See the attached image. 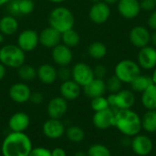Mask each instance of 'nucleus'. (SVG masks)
<instances>
[{
    "mask_svg": "<svg viewBox=\"0 0 156 156\" xmlns=\"http://www.w3.org/2000/svg\"><path fill=\"white\" fill-rule=\"evenodd\" d=\"M88 156H112L111 150L104 144H94L90 145L87 151Z\"/></svg>",
    "mask_w": 156,
    "mask_h": 156,
    "instance_id": "2f4dec72",
    "label": "nucleus"
},
{
    "mask_svg": "<svg viewBox=\"0 0 156 156\" xmlns=\"http://www.w3.org/2000/svg\"><path fill=\"white\" fill-rule=\"evenodd\" d=\"M136 98L134 92L130 90H121L119 92L115 93L114 101V111L118 110H129L135 104Z\"/></svg>",
    "mask_w": 156,
    "mask_h": 156,
    "instance_id": "6ab92c4d",
    "label": "nucleus"
},
{
    "mask_svg": "<svg viewBox=\"0 0 156 156\" xmlns=\"http://www.w3.org/2000/svg\"><path fill=\"white\" fill-rule=\"evenodd\" d=\"M151 43L154 48H156V31H154L151 34Z\"/></svg>",
    "mask_w": 156,
    "mask_h": 156,
    "instance_id": "c03bdc74",
    "label": "nucleus"
},
{
    "mask_svg": "<svg viewBox=\"0 0 156 156\" xmlns=\"http://www.w3.org/2000/svg\"><path fill=\"white\" fill-rule=\"evenodd\" d=\"M32 149V141L28 135L10 132L3 140L1 153L3 156H28Z\"/></svg>",
    "mask_w": 156,
    "mask_h": 156,
    "instance_id": "f257e3e1",
    "label": "nucleus"
},
{
    "mask_svg": "<svg viewBox=\"0 0 156 156\" xmlns=\"http://www.w3.org/2000/svg\"><path fill=\"white\" fill-rule=\"evenodd\" d=\"M17 75L25 82L32 81L37 78V69L32 65L25 63L17 69Z\"/></svg>",
    "mask_w": 156,
    "mask_h": 156,
    "instance_id": "7c9ffc66",
    "label": "nucleus"
},
{
    "mask_svg": "<svg viewBox=\"0 0 156 156\" xmlns=\"http://www.w3.org/2000/svg\"><path fill=\"white\" fill-rule=\"evenodd\" d=\"M103 2H105L106 4H108L109 5H114V4H117L119 0H102Z\"/></svg>",
    "mask_w": 156,
    "mask_h": 156,
    "instance_id": "de8ad7c7",
    "label": "nucleus"
},
{
    "mask_svg": "<svg viewBox=\"0 0 156 156\" xmlns=\"http://www.w3.org/2000/svg\"><path fill=\"white\" fill-rule=\"evenodd\" d=\"M50 152H51V156H67L66 151L61 147H56Z\"/></svg>",
    "mask_w": 156,
    "mask_h": 156,
    "instance_id": "79ce46f5",
    "label": "nucleus"
},
{
    "mask_svg": "<svg viewBox=\"0 0 156 156\" xmlns=\"http://www.w3.org/2000/svg\"><path fill=\"white\" fill-rule=\"evenodd\" d=\"M94 78L93 69L85 62H78L71 69V80L81 88L89 84Z\"/></svg>",
    "mask_w": 156,
    "mask_h": 156,
    "instance_id": "423d86ee",
    "label": "nucleus"
},
{
    "mask_svg": "<svg viewBox=\"0 0 156 156\" xmlns=\"http://www.w3.org/2000/svg\"><path fill=\"white\" fill-rule=\"evenodd\" d=\"M74 156H88L87 155V152H83V151H78L75 153Z\"/></svg>",
    "mask_w": 156,
    "mask_h": 156,
    "instance_id": "49530a36",
    "label": "nucleus"
},
{
    "mask_svg": "<svg viewBox=\"0 0 156 156\" xmlns=\"http://www.w3.org/2000/svg\"><path fill=\"white\" fill-rule=\"evenodd\" d=\"M90 1H91V2H92L93 4H94V3H98V2H101V1H102V0H90Z\"/></svg>",
    "mask_w": 156,
    "mask_h": 156,
    "instance_id": "603ef678",
    "label": "nucleus"
},
{
    "mask_svg": "<svg viewBox=\"0 0 156 156\" xmlns=\"http://www.w3.org/2000/svg\"><path fill=\"white\" fill-rule=\"evenodd\" d=\"M11 0H0V6H3V5H7Z\"/></svg>",
    "mask_w": 156,
    "mask_h": 156,
    "instance_id": "8fccbe9b",
    "label": "nucleus"
},
{
    "mask_svg": "<svg viewBox=\"0 0 156 156\" xmlns=\"http://www.w3.org/2000/svg\"><path fill=\"white\" fill-rule=\"evenodd\" d=\"M93 73H94V77L97 79H101L103 80L104 77L107 74V69L104 65L102 64H98L95 66V68L93 69Z\"/></svg>",
    "mask_w": 156,
    "mask_h": 156,
    "instance_id": "58836bf2",
    "label": "nucleus"
},
{
    "mask_svg": "<svg viewBox=\"0 0 156 156\" xmlns=\"http://www.w3.org/2000/svg\"><path fill=\"white\" fill-rule=\"evenodd\" d=\"M155 3H156V0H155Z\"/></svg>",
    "mask_w": 156,
    "mask_h": 156,
    "instance_id": "5fc2aeb1",
    "label": "nucleus"
},
{
    "mask_svg": "<svg viewBox=\"0 0 156 156\" xmlns=\"http://www.w3.org/2000/svg\"><path fill=\"white\" fill-rule=\"evenodd\" d=\"M30 125V118L24 112L14 113L8 121V127L13 133H25Z\"/></svg>",
    "mask_w": 156,
    "mask_h": 156,
    "instance_id": "aec40b11",
    "label": "nucleus"
},
{
    "mask_svg": "<svg viewBox=\"0 0 156 156\" xmlns=\"http://www.w3.org/2000/svg\"><path fill=\"white\" fill-rule=\"evenodd\" d=\"M68 111V101L61 96L52 98L47 105V113L51 119L60 120Z\"/></svg>",
    "mask_w": 156,
    "mask_h": 156,
    "instance_id": "f3484780",
    "label": "nucleus"
},
{
    "mask_svg": "<svg viewBox=\"0 0 156 156\" xmlns=\"http://www.w3.org/2000/svg\"><path fill=\"white\" fill-rule=\"evenodd\" d=\"M117 10L123 18L133 19L140 15L142 9L139 0H119Z\"/></svg>",
    "mask_w": 156,
    "mask_h": 156,
    "instance_id": "dca6fc26",
    "label": "nucleus"
},
{
    "mask_svg": "<svg viewBox=\"0 0 156 156\" xmlns=\"http://www.w3.org/2000/svg\"><path fill=\"white\" fill-rule=\"evenodd\" d=\"M153 84L152 78L147 75L140 74L138 75L131 83V88L133 92L137 93H143L146 89H148Z\"/></svg>",
    "mask_w": 156,
    "mask_h": 156,
    "instance_id": "bb28decb",
    "label": "nucleus"
},
{
    "mask_svg": "<svg viewBox=\"0 0 156 156\" xmlns=\"http://www.w3.org/2000/svg\"><path fill=\"white\" fill-rule=\"evenodd\" d=\"M58 79L61 81L69 80L71 79V69L68 67H59L58 69Z\"/></svg>",
    "mask_w": 156,
    "mask_h": 156,
    "instance_id": "c9c22d12",
    "label": "nucleus"
},
{
    "mask_svg": "<svg viewBox=\"0 0 156 156\" xmlns=\"http://www.w3.org/2000/svg\"><path fill=\"white\" fill-rule=\"evenodd\" d=\"M60 96L66 101H75L81 93V87L73 80L62 81L59 87Z\"/></svg>",
    "mask_w": 156,
    "mask_h": 156,
    "instance_id": "4be33fe9",
    "label": "nucleus"
},
{
    "mask_svg": "<svg viewBox=\"0 0 156 156\" xmlns=\"http://www.w3.org/2000/svg\"><path fill=\"white\" fill-rule=\"evenodd\" d=\"M90 107H91V109L93 110L94 112H101V111H103V110H106V109L110 108L108 101H107V97L99 96V97L91 99Z\"/></svg>",
    "mask_w": 156,
    "mask_h": 156,
    "instance_id": "473e14b6",
    "label": "nucleus"
},
{
    "mask_svg": "<svg viewBox=\"0 0 156 156\" xmlns=\"http://www.w3.org/2000/svg\"><path fill=\"white\" fill-rule=\"evenodd\" d=\"M51 58L53 62L58 67H68L72 62L73 53L70 48L59 43L51 48Z\"/></svg>",
    "mask_w": 156,
    "mask_h": 156,
    "instance_id": "9b49d317",
    "label": "nucleus"
},
{
    "mask_svg": "<svg viewBox=\"0 0 156 156\" xmlns=\"http://www.w3.org/2000/svg\"><path fill=\"white\" fill-rule=\"evenodd\" d=\"M65 134L68 140L74 144L81 143L85 138V132L84 130L78 126V125H70L66 129Z\"/></svg>",
    "mask_w": 156,
    "mask_h": 156,
    "instance_id": "c85d7f7f",
    "label": "nucleus"
},
{
    "mask_svg": "<svg viewBox=\"0 0 156 156\" xmlns=\"http://www.w3.org/2000/svg\"><path fill=\"white\" fill-rule=\"evenodd\" d=\"M115 76L122 83H131L138 75L141 74L139 64L132 59H122L115 66Z\"/></svg>",
    "mask_w": 156,
    "mask_h": 156,
    "instance_id": "39448f33",
    "label": "nucleus"
},
{
    "mask_svg": "<svg viewBox=\"0 0 156 156\" xmlns=\"http://www.w3.org/2000/svg\"><path fill=\"white\" fill-rule=\"evenodd\" d=\"M138 64L141 69L145 70L154 69L156 67V48L154 46H146L140 48L137 56Z\"/></svg>",
    "mask_w": 156,
    "mask_h": 156,
    "instance_id": "2eb2a0df",
    "label": "nucleus"
},
{
    "mask_svg": "<svg viewBox=\"0 0 156 156\" xmlns=\"http://www.w3.org/2000/svg\"><path fill=\"white\" fill-rule=\"evenodd\" d=\"M28 156H51V152L45 147H33Z\"/></svg>",
    "mask_w": 156,
    "mask_h": 156,
    "instance_id": "4c0bfd02",
    "label": "nucleus"
},
{
    "mask_svg": "<svg viewBox=\"0 0 156 156\" xmlns=\"http://www.w3.org/2000/svg\"><path fill=\"white\" fill-rule=\"evenodd\" d=\"M0 18H1V17H0Z\"/></svg>",
    "mask_w": 156,
    "mask_h": 156,
    "instance_id": "6e6d98bb",
    "label": "nucleus"
},
{
    "mask_svg": "<svg viewBox=\"0 0 156 156\" xmlns=\"http://www.w3.org/2000/svg\"><path fill=\"white\" fill-rule=\"evenodd\" d=\"M111 16V8L103 1L94 3L89 11V18L96 25H102L108 21Z\"/></svg>",
    "mask_w": 156,
    "mask_h": 156,
    "instance_id": "9d476101",
    "label": "nucleus"
},
{
    "mask_svg": "<svg viewBox=\"0 0 156 156\" xmlns=\"http://www.w3.org/2000/svg\"><path fill=\"white\" fill-rule=\"evenodd\" d=\"M129 40L133 47L137 48H142L150 44L151 33L146 27L138 25L133 27L130 30Z\"/></svg>",
    "mask_w": 156,
    "mask_h": 156,
    "instance_id": "1a4fd4ad",
    "label": "nucleus"
},
{
    "mask_svg": "<svg viewBox=\"0 0 156 156\" xmlns=\"http://www.w3.org/2000/svg\"><path fill=\"white\" fill-rule=\"evenodd\" d=\"M31 89L25 82H16L11 85L8 90L9 98L16 103L23 104L29 101Z\"/></svg>",
    "mask_w": 156,
    "mask_h": 156,
    "instance_id": "4468645a",
    "label": "nucleus"
},
{
    "mask_svg": "<svg viewBox=\"0 0 156 156\" xmlns=\"http://www.w3.org/2000/svg\"><path fill=\"white\" fill-rule=\"evenodd\" d=\"M37 77L43 84H53L58 80V69L49 63L42 64L37 69Z\"/></svg>",
    "mask_w": 156,
    "mask_h": 156,
    "instance_id": "412c9836",
    "label": "nucleus"
},
{
    "mask_svg": "<svg viewBox=\"0 0 156 156\" xmlns=\"http://www.w3.org/2000/svg\"><path fill=\"white\" fill-rule=\"evenodd\" d=\"M142 128L148 133H156V110L147 111L142 117Z\"/></svg>",
    "mask_w": 156,
    "mask_h": 156,
    "instance_id": "cd10ccee",
    "label": "nucleus"
},
{
    "mask_svg": "<svg viewBox=\"0 0 156 156\" xmlns=\"http://www.w3.org/2000/svg\"><path fill=\"white\" fill-rule=\"evenodd\" d=\"M4 41H5V36L2 33H0V44H2Z\"/></svg>",
    "mask_w": 156,
    "mask_h": 156,
    "instance_id": "3c124183",
    "label": "nucleus"
},
{
    "mask_svg": "<svg viewBox=\"0 0 156 156\" xmlns=\"http://www.w3.org/2000/svg\"><path fill=\"white\" fill-rule=\"evenodd\" d=\"M108 49L107 47L105 46L104 43L101 42V41H93L91 42L87 49V53L88 55L93 58V59H101L103 58L106 55H107Z\"/></svg>",
    "mask_w": 156,
    "mask_h": 156,
    "instance_id": "a878e982",
    "label": "nucleus"
},
{
    "mask_svg": "<svg viewBox=\"0 0 156 156\" xmlns=\"http://www.w3.org/2000/svg\"><path fill=\"white\" fill-rule=\"evenodd\" d=\"M42 132L47 138L57 140L61 138L65 134L66 127L60 120L49 118L43 123Z\"/></svg>",
    "mask_w": 156,
    "mask_h": 156,
    "instance_id": "ddd939ff",
    "label": "nucleus"
},
{
    "mask_svg": "<svg viewBox=\"0 0 156 156\" xmlns=\"http://www.w3.org/2000/svg\"><path fill=\"white\" fill-rule=\"evenodd\" d=\"M130 147L136 155L147 156L153 152L154 143L148 135L139 133L132 138Z\"/></svg>",
    "mask_w": 156,
    "mask_h": 156,
    "instance_id": "6e6552de",
    "label": "nucleus"
},
{
    "mask_svg": "<svg viewBox=\"0 0 156 156\" xmlns=\"http://www.w3.org/2000/svg\"><path fill=\"white\" fill-rule=\"evenodd\" d=\"M50 3H53V4H61L63 2H65L66 0H48Z\"/></svg>",
    "mask_w": 156,
    "mask_h": 156,
    "instance_id": "09e8293b",
    "label": "nucleus"
},
{
    "mask_svg": "<svg viewBox=\"0 0 156 156\" xmlns=\"http://www.w3.org/2000/svg\"><path fill=\"white\" fill-rule=\"evenodd\" d=\"M33 1H34V2H35V1H37V0H33Z\"/></svg>",
    "mask_w": 156,
    "mask_h": 156,
    "instance_id": "864d4df0",
    "label": "nucleus"
},
{
    "mask_svg": "<svg viewBox=\"0 0 156 156\" xmlns=\"http://www.w3.org/2000/svg\"><path fill=\"white\" fill-rule=\"evenodd\" d=\"M6 75V67L0 63V81L5 77Z\"/></svg>",
    "mask_w": 156,
    "mask_h": 156,
    "instance_id": "37998d69",
    "label": "nucleus"
},
{
    "mask_svg": "<svg viewBox=\"0 0 156 156\" xmlns=\"http://www.w3.org/2000/svg\"><path fill=\"white\" fill-rule=\"evenodd\" d=\"M106 82V89L110 93H117L119 92L121 90H122V82L115 76H112L110 77Z\"/></svg>",
    "mask_w": 156,
    "mask_h": 156,
    "instance_id": "72a5a7b5",
    "label": "nucleus"
},
{
    "mask_svg": "<svg viewBox=\"0 0 156 156\" xmlns=\"http://www.w3.org/2000/svg\"><path fill=\"white\" fill-rule=\"evenodd\" d=\"M151 78H152L153 83H154V84H155V85H156V67L154 68V71H153V74H152Z\"/></svg>",
    "mask_w": 156,
    "mask_h": 156,
    "instance_id": "a18cd8bd",
    "label": "nucleus"
},
{
    "mask_svg": "<svg viewBox=\"0 0 156 156\" xmlns=\"http://www.w3.org/2000/svg\"><path fill=\"white\" fill-rule=\"evenodd\" d=\"M80 42V34L73 28L61 33V43L72 48L77 47Z\"/></svg>",
    "mask_w": 156,
    "mask_h": 156,
    "instance_id": "c756f323",
    "label": "nucleus"
},
{
    "mask_svg": "<svg viewBox=\"0 0 156 156\" xmlns=\"http://www.w3.org/2000/svg\"><path fill=\"white\" fill-rule=\"evenodd\" d=\"M114 127L124 136L133 138L143 130L142 117L132 109L115 111Z\"/></svg>",
    "mask_w": 156,
    "mask_h": 156,
    "instance_id": "f03ea898",
    "label": "nucleus"
},
{
    "mask_svg": "<svg viewBox=\"0 0 156 156\" xmlns=\"http://www.w3.org/2000/svg\"><path fill=\"white\" fill-rule=\"evenodd\" d=\"M85 95L90 99H93L99 96H103L106 92V82L104 80L94 78L89 84L82 88Z\"/></svg>",
    "mask_w": 156,
    "mask_h": 156,
    "instance_id": "5701e85b",
    "label": "nucleus"
},
{
    "mask_svg": "<svg viewBox=\"0 0 156 156\" xmlns=\"http://www.w3.org/2000/svg\"><path fill=\"white\" fill-rule=\"evenodd\" d=\"M141 101L143 106L147 111L156 110V85L152 84L148 89H146L141 97Z\"/></svg>",
    "mask_w": 156,
    "mask_h": 156,
    "instance_id": "393cba45",
    "label": "nucleus"
},
{
    "mask_svg": "<svg viewBox=\"0 0 156 156\" xmlns=\"http://www.w3.org/2000/svg\"><path fill=\"white\" fill-rule=\"evenodd\" d=\"M38 39L42 47L51 49L61 43V33L48 26L38 33Z\"/></svg>",
    "mask_w": 156,
    "mask_h": 156,
    "instance_id": "a211bd4d",
    "label": "nucleus"
},
{
    "mask_svg": "<svg viewBox=\"0 0 156 156\" xmlns=\"http://www.w3.org/2000/svg\"><path fill=\"white\" fill-rule=\"evenodd\" d=\"M19 24L17 18L12 15H5L0 18V33L5 37L13 36L18 29Z\"/></svg>",
    "mask_w": 156,
    "mask_h": 156,
    "instance_id": "b1692460",
    "label": "nucleus"
},
{
    "mask_svg": "<svg viewBox=\"0 0 156 156\" xmlns=\"http://www.w3.org/2000/svg\"><path fill=\"white\" fill-rule=\"evenodd\" d=\"M147 24H148V27L152 30L156 31V9L152 11L151 14L149 15L148 19H147Z\"/></svg>",
    "mask_w": 156,
    "mask_h": 156,
    "instance_id": "a19ab883",
    "label": "nucleus"
},
{
    "mask_svg": "<svg viewBox=\"0 0 156 156\" xmlns=\"http://www.w3.org/2000/svg\"><path fill=\"white\" fill-rule=\"evenodd\" d=\"M26 62V52L17 45L6 44L0 48V63L6 68L18 69Z\"/></svg>",
    "mask_w": 156,
    "mask_h": 156,
    "instance_id": "20e7f679",
    "label": "nucleus"
},
{
    "mask_svg": "<svg viewBox=\"0 0 156 156\" xmlns=\"http://www.w3.org/2000/svg\"><path fill=\"white\" fill-rule=\"evenodd\" d=\"M140 5L141 9L146 12H152L156 9L155 0H141Z\"/></svg>",
    "mask_w": 156,
    "mask_h": 156,
    "instance_id": "e433bc0d",
    "label": "nucleus"
},
{
    "mask_svg": "<svg viewBox=\"0 0 156 156\" xmlns=\"http://www.w3.org/2000/svg\"><path fill=\"white\" fill-rule=\"evenodd\" d=\"M43 101H44V95H43V93H41L40 91L31 92L30 99H29V101L30 102H32L35 105H38V104H41L43 102Z\"/></svg>",
    "mask_w": 156,
    "mask_h": 156,
    "instance_id": "ea45409f",
    "label": "nucleus"
},
{
    "mask_svg": "<svg viewBox=\"0 0 156 156\" xmlns=\"http://www.w3.org/2000/svg\"><path fill=\"white\" fill-rule=\"evenodd\" d=\"M35 9V3L33 0H18L19 16L30 15Z\"/></svg>",
    "mask_w": 156,
    "mask_h": 156,
    "instance_id": "f704fd0d",
    "label": "nucleus"
},
{
    "mask_svg": "<svg viewBox=\"0 0 156 156\" xmlns=\"http://www.w3.org/2000/svg\"><path fill=\"white\" fill-rule=\"evenodd\" d=\"M16 45L24 52H31L39 45L38 33L32 29L27 28L19 33L16 38Z\"/></svg>",
    "mask_w": 156,
    "mask_h": 156,
    "instance_id": "0eeeda50",
    "label": "nucleus"
},
{
    "mask_svg": "<svg viewBox=\"0 0 156 156\" xmlns=\"http://www.w3.org/2000/svg\"><path fill=\"white\" fill-rule=\"evenodd\" d=\"M115 121V111L112 108L96 112L92 117V123L95 128L99 130H108L114 127Z\"/></svg>",
    "mask_w": 156,
    "mask_h": 156,
    "instance_id": "f8f14e48",
    "label": "nucleus"
},
{
    "mask_svg": "<svg viewBox=\"0 0 156 156\" xmlns=\"http://www.w3.org/2000/svg\"><path fill=\"white\" fill-rule=\"evenodd\" d=\"M48 25L59 33H63L74 27L75 16L69 8L59 5L49 12Z\"/></svg>",
    "mask_w": 156,
    "mask_h": 156,
    "instance_id": "7ed1b4c3",
    "label": "nucleus"
}]
</instances>
